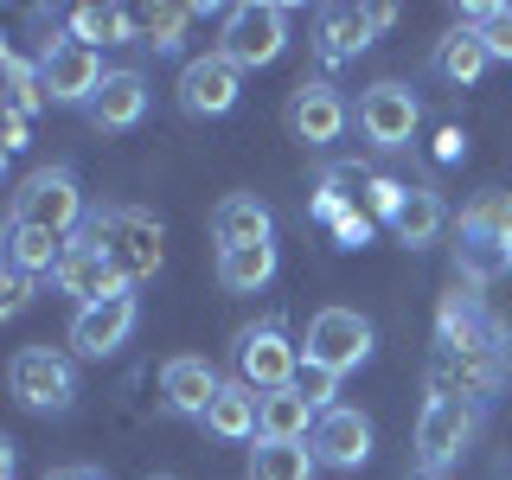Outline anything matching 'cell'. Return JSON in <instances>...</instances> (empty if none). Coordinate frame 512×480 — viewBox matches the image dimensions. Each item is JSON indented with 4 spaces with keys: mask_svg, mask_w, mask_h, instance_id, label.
<instances>
[{
    "mask_svg": "<svg viewBox=\"0 0 512 480\" xmlns=\"http://www.w3.org/2000/svg\"><path fill=\"white\" fill-rule=\"evenodd\" d=\"M237 77L244 71H237L224 52H205V58H192L180 71V103L192 116H224V109L237 103Z\"/></svg>",
    "mask_w": 512,
    "mask_h": 480,
    "instance_id": "cell-14",
    "label": "cell"
},
{
    "mask_svg": "<svg viewBox=\"0 0 512 480\" xmlns=\"http://www.w3.org/2000/svg\"><path fill=\"white\" fill-rule=\"evenodd\" d=\"M256 423H263V397L250 384H218L212 410H205V429L224 442H244V436H256Z\"/></svg>",
    "mask_w": 512,
    "mask_h": 480,
    "instance_id": "cell-21",
    "label": "cell"
},
{
    "mask_svg": "<svg viewBox=\"0 0 512 480\" xmlns=\"http://www.w3.org/2000/svg\"><path fill=\"white\" fill-rule=\"evenodd\" d=\"M327 231L340 237V250H359L365 237H372V212H365V205H352V212H340V218L327 224Z\"/></svg>",
    "mask_w": 512,
    "mask_h": 480,
    "instance_id": "cell-32",
    "label": "cell"
},
{
    "mask_svg": "<svg viewBox=\"0 0 512 480\" xmlns=\"http://www.w3.org/2000/svg\"><path fill=\"white\" fill-rule=\"evenodd\" d=\"M461 148H468V141H461V128H442V135H436V160H455Z\"/></svg>",
    "mask_w": 512,
    "mask_h": 480,
    "instance_id": "cell-35",
    "label": "cell"
},
{
    "mask_svg": "<svg viewBox=\"0 0 512 480\" xmlns=\"http://www.w3.org/2000/svg\"><path fill=\"white\" fill-rule=\"evenodd\" d=\"M141 109H148V84H141V71H109L103 90L90 96V122L96 128H135Z\"/></svg>",
    "mask_w": 512,
    "mask_h": 480,
    "instance_id": "cell-20",
    "label": "cell"
},
{
    "mask_svg": "<svg viewBox=\"0 0 512 480\" xmlns=\"http://www.w3.org/2000/svg\"><path fill=\"white\" fill-rule=\"evenodd\" d=\"M77 218H84V192L64 167H39L26 173L20 192H13V218L7 224H32V231H52V237H71Z\"/></svg>",
    "mask_w": 512,
    "mask_h": 480,
    "instance_id": "cell-1",
    "label": "cell"
},
{
    "mask_svg": "<svg viewBox=\"0 0 512 480\" xmlns=\"http://www.w3.org/2000/svg\"><path fill=\"white\" fill-rule=\"evenodd\" d=\"M391 231L404 237V244H429V237L442 231V199L429 186H404V199H397V212H391Z\"/></svg>",
    "mask_w": 512,
    "mask_h": 480,
    "instance_id": "cell-25",
    "label": "cell"
},
{
    "mask_svg": "<svg viewBox=\"0 0 512 480\" xmlns=\"http://www.w3.org/2000/svg\"><path fill=\"white\" fill-rule=\"evenodd\" d=\"M397 20V7H327L320 13V58L340 64V58H359L372 45V32H384Z\"/></svg>",
    "mask_w": 512,
    "mask_h": 480,
    "instance_id": "cell-13",
    "label": "cell"
},
{
    "mask_svg": "<svg viewBox=\"0 0 512 480\" xmlns=\"http://www.w3.org/2000/svg\"><path fill=\"white\" fill-rule=\"evenodd\" d=\"M288 45V7L276 0H250V7L224 13V45L218 52L237 64V71H256V64H276Z\"/></svg>",
    "mask_w": 512,
    "mask_h": 480,
    "instance_id": "cell-3",
    "label": "cell"
},
{
    "mask_svg": "<svg viewBox=\"0 0 512 480\" xmlns=\"http://www.w3.org/2000/svg\"><path fill=\"white\" fill-rule=\"evenodd\" d=\"M455 263H461V276H474V282H493V276H506V269H512L506 199H487V205H474V212L461 218V231H455Z\"/></svg>",
    "mask_w": 512,
    "mask_h": 480,
    "instance_id": "cell-6",
    "label": "cell"
},
{
    "mask_svg": "<svg viewBox=\"0 0 512 480\" xmlns=\"http://www.w3.org/2000/svg\"><path fill=\"white\" fill-rule=\"evenodd\" d=\"M365 352H372V320L352 314V308H320L308 320V346H301V359L320 365V372L346 378L352 365H365Z\"/></svg>",
    "mask_w": 512,
    "mask_h": 480,
    "instance_id": "cell-5",
    "label": "cell"
},
{
    "mask_svg": "<svg viewBox=\"0 0 512 480\" xmlns=\"http://www.w3.org/2000/svg\"><path fill=\"white\" fill-rule=\"evenodd\" d=\"M64 237L52 231H32V224H7V263H20V269H52L58 276V263H64Z\"/></svg>",
    "mask_w": 512,
    "mask_h": 480,
    "instance_id": "cell-28",
    "label": "cell"
},
{
    "mask_svg": "<svg viewBox=\"0 0 512 480\" xmlns=\"http://www.w3.org/2000/svg\"><path fill=\"white\" fill-rule=\"evenodd\" d=\"M58 288L77 308H96V301H116L128 282H122V269L109 263V250L96 244V237H71V250H64V263H58Z\"/></svg>",
    "mask_w": 512,
    "mask_h": 480,
    "instance_id": "cell-11",
    "label": "cell"
},
{
    "mask_svg": "<svg viewBox=\"0 0 512 480\" xmlns=\"http://www.w3.org/2000/svg\"><path fill=\"white\" fill-rule=\"evenodd\" d=\"M0 71H7V109H26V116H32V103L45 96L39 71H32V64H26L20 52H7V58H0Z\"/></svg>",
    "mask_w": 512,
    "mask_h": 480,
    "instance_id": "cell-31",
    "label": "cell"
},
{
    "mask_svg": "<svg viewBox=\"0 0 512 480\" xmlns=\"http://www.w3.org/2000/svg\"><path fill=\"white\" fill-rule=\"evenodd\" d=\"M192 20V7H128V26H135V39H148L154 52H173L180 45V32Z\"/></svg>",
    "mask_w": 512,
    "mask_h": 480,
    "instance_id": "cell-29",
    "label": "cell"
},
{
    "mask_svg": "<svg viewBox=\"0 0 512 480\" xmlns=\"http://www.w3.org/2000/svg\"><path fill=\"white\" fill-rule=\"evenodd\" d=\"M416 96L404 84H372L359 96V128H365V141L372 148H410V135H416Z\"/></svg>",
    "mask_w": 512,
    "mask_h": 480,
    "instance_id": "cell-12",
    "label": "cell"
},
{
    "mask_svg": "<svg viewBox=\"0 0 512 480\" xmlns=\"http://www.w3.org/2000/svg\"><path fill=\"white\" fill-rule=\"evenodd\" d=\"M26 301H32V269L7 263V288H0V314H20Z\"/></svg>",
    "mask_w": 512,
    "mask_h": 480,
    "instance_id": "cell-34",
    "label": "cell"
},
{
    "mask_svg": "<svg viewBox=\"0 0 512 480\" xmlns=\"http://www.w3.org/2000/svg\"><path fill=\"white\" fill-rule=\"evenodd\" d=\"M212 237H218V250L269 244V205L256 199V192H231V199H218V212H212Z\"/></svg>",
    "mask_w": 512,
    "mask_h": 480,
    "instance_id": "cell-18",
    "label": "cell"
},
{
    "mask_svg": "<svg viewBox=\"0 0 512 480\" xmlns=\"http://www.w3.org/2000/svg\"><path fill=\"white\" fill-rule=\"evenodd\" d=\"M480 71H487V45H480V32L455 26L442 39V52H436V77H448V84H474Z\"/></svg>",
    "mask_w": 512,
    "mask_h": 480,
    "instance_id": "cell-26",
    "label": "cell"
},
{
    "mask_svg": "<svg viewBox=\"0 0 512 480\" xmlns=\"http://www.w3.org/2000/svg\"><path fill=\"white\" fill-rule=\"evenodd\" d=\"M500 378V346H436V359H429V397H448V404H480Z\"/></svg>",
    "mask_w": 512,
    "mask_h": 480,
    "instance_id": "cell-2",
    "label": "cell"
},
{
    "mask_svg": "<svg viewBox=\"0 0 512 480\" xmlns=\"http://www.w3.org/2000/svg\"><path fill=\"white\" fill-rule=\"evenodd\" d=\"M45 480H103V474H96V468H52Z\"/></svg>",
    "mask_w": 512,
    "mask_h": 480,
    "instance_id": "cell-37",
    "label": "cell"
},
{
    "mask_svg": "<svg viewBox=\"0 0 512 480\" xmlns=\"http://www.w3.org/2000/svg\"><path fill=\"white\" fill-rule=\"evenodd\" d=\"M308 448L327 461V468H359V461L372 455V423H365L359 410H320Z\"/></svg>",
    "mask_w": 512,
    "mask_h": 480,
    "instance_id": "cell-17",
    "label": "cell"
},
{
    "mask_svg": "<svg viewBox=\"0 0 512 480\" xmlns=\"http://www.w3.org/2000/svg\"><path fill=\"white\" fill-rule=\"evenodd\" d=\"M160 397H167L180 416H199V423H205V410H212V397H218V372L205 359H167V372H160Z\"/></svg>",
    "mask_w": 512,
    "mask_h": 480,
    "instance_id": "cell-19",
    "label": "cell"
},
{
    "mask_svg": "<svg viewBox=\"0 0 512 480\" xmlns=\"http://www.w3.org/2000/svg\"><path fill=\"white\" fill-rule=\"evenodd\" d=\"M468 442H474V404L429 397L416 416V468H455Z\"/></svg>",
    "mask_w": 512,
    "mask_h": 480,
    "instance_id": "cell-9",
    "label": "cell"
},
{
    "mask_svg": "<svg viewBox=\"0 0 512 480\" xmlns=\"http://www.w3.org/2000/svg\"><path fill=\"white\" fill-rule=\"evenodd\" d=\"M416 480H448V468H416Z\"/></svg>",
    "mask_w": 512,
    "mask_h": 480,
    "instance_id": "cell-38",
    "label": "cell"
},
{
    "mask_svg": "<svg viewBox=\"0 0 512 480\" xmlns=\"http://www.w3.org/2000/svg\"><path fill=\"white\" fill-rule=\"evenodd\" d=\"M103 58L90 52L84 39H58V45H45V58H39V84L52 103H90L96 90H103Z\"/></svg>",
    "mask_w": 512,
    "mask_h": 480,
    "instance_id": "cell-10",
    "label": "cell"
},
{
    "mask_svg": "<svg viewBox=\"0 0 512 480\" xmlns=\"http://www.w3.org/2000/svg\"><path fill=\"white\" fill-rule=\"evenodd\" d=\"M301 397H308V404L314 410H333V384H340V378H333V372H320V365H308V359H301Z\"/></svg>",
    "mask_w": 512,
    "mask_h": 480,
    "instance_id": "cell-33",
    "label": "cell"
},
{
    "mask_svg": "<svg viewBox=\"0 0 512 480\" xmlns=\"http://www.w3.org/2000/svg\"><path fill=\"white\" fill-rule=\"evenodd\" d=\"M308 423H320V410L301 397V384H288V391L263 397V423H256V436H263V442H301Z\"/></svg>",
    "mask_w": 512,
    "mask_h": 480,
    "instance_id": "cell-22",
    "label": "cell"
},
{
    "mask_svg": "<svg viewBox=\"0 0 512 480\" xmlns=\"http://www.w3.org/2000/svg\"><path fill=\"white\" fill-rule=\"evenodd\" d=\"M7 148H26V109H7Z\"/></svg>",
    "mask_w": 512,
    "mask_h": 480,
    "instance_id": "cell-36",
    "label": "cell"
},
{
    "mask_svg": "<svg viewBox=\"0 0 512 480\" xmlns=\"http://www.w3.org/2000/svg\"><path fill=\"white\" fill-rule=\"evenodd\" d=\"M295 378H301V346H288L282 327H250L237 340V384H250L256 397L288 391Z\"/></svg>",
    "mask_w": 512,
    "mask_h": 480,
    "instance_id": "cell-8",
    "label": "cell"
},
{
    "mask_svg": "<svg viewBox=\"0 0 512 480\" xmlns=\"http://www.w3.org/2000/svg\"><path fill=\"white\" fill-rule=\"evenodd\" d=\"M71 39H84L90 52H96V39H103V45L135 39V26H128V7H103V0H84V7H71Z\"/></svg>",
    "mask_w": 512,
    "mask_h": 480,
    "instance_id": "cell-27",
    "label": "cell"
},
{
    "mask_svg": "<svg viewBox=\"0 0 512 480\" xmlns=\"http://www.w3.org/2000/svg\"><path fill=\"white\" fill-rule=\"evenodd\" d=\"M128 333H135V301H128V295L96 301V308H77V320H71V352H84V359H109Z\"/></svg>",
    "mask_w": 512,
    "mask_h": 480,
    "instance_id": "cell-15",
    "label": "cell"
},
{
    "mask_svg": "<svg viewBox=\"0 0 512 480\" xmlns=\"http://www.w3.org/2000/svg\"><path fill=\"white\" fill-rule=\"evenodd\" d=\"M276 276V244H244V250H218V282L231 295H256Z\"/></svg>",
    "mask_w": 512,
    "mask_h": 480,
    "instance_id": "cell-23",
    "label": "cell"
},
{
    "mask_svg": "<svg viewBox=\"0 0 512 480\" xmlns=\"http://www.w3.org/2000/svg\"><path fill=\"white\" fill-rule=\"evenodd\" d=\"M90 237L109 250V263L122 269V282H148L160 269V224H154V212H135V205L103 212Z\"/></svg>",
    "mask_w": 512,
    "mask_h": 480,
    "instance_id": "cell-4",
    "label": "cell"
},
{
    "mask_svg": "<svg viewBox=\"0 0 512 480\" xmlns=\"http://www.w3.org/2000/svg\"><path fill=\"white\" fill-rule=\"evenodd\" d=\"M314 448L308 442H256L250 480H314Z\"/></svg>",
    "mask_w": 512,
    "mask_h": 480,
    "instance_id": "cell-24",
    "label": "cell"
},
{
    "mask_svg": "<svg viewBox=\"0 0 512 480\" xmlns=\"http://www.w3.org/2000/svg\"><path fill=\"white\" fill-rule=\"evenodd\" d=\"M148 480H173V474H148Z\"/></svg>",
    "mask_w": 512,
    "mask_h": 480,
    "instance_id": "cell-40",
    "label": "cell"
},
{
    "mask_svg": "<svg viewBox=\"0 0 512 480\" xmlns=\"http://www.w3.org/2000/svg\"><path fill=\"white\" fill-rule=\"evenodd\" d=\"M506 237H512V199H506Z\"/></svg>",
    "mask_w": 512,
    "mask_h": 480,
    "instance_id": "cell-39",
    "label": "cell"
},
{
    "mask_svg": "<svg viewBox=\"0 0 512 480\" xmlns=\"http://www.w3.org/2000/svg\"><path fill=\"white\" fill-rule=\"evenodd\" d=\"M7 384H13V397H20L26 410H64L77 397V372H71V359L52 346H26V352H13V365H7Z\"/></svg>",
    "mask_w": 512,
    "mask_h": 480,
    "instance_id": "cell-7",
    "label": "cell"
},
{
    "mask_svg": "<svg viewBox=\"0 0 512 480\" xmlns=\"http://www.w3.org/2000/svg\"><path fill=\"white\" fill-rule=\"evenodd\" d=\"M288 128H295V141H308V148H327V141H340L346 128V103L333 84H301L288 96Z\"/></svg>",
    "mask_w": 512,
    "mask_h": 480,
    "instance_id": "cell-16",
    "label": "cell"
},
{
    "mask_svg": "<svg viewBox=\"0 0 512 480\" xmlns=\"http://www.w3.org/2000/svg\"><path fill=\"white\" fill-rule=\"evenodd\" d=\"M480 32V45H487V58H512V7H468V20Z\"/></svg>",
    "mask_w": 512,
    "mask_h": 480,
    "instance_id": "cell-30",
    "label": "cell"
}]
</instances>
